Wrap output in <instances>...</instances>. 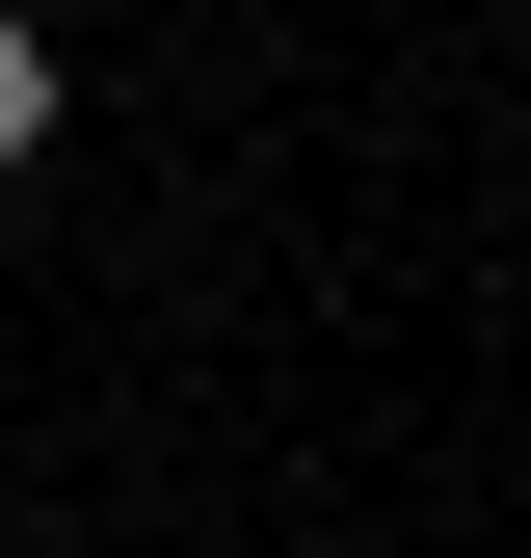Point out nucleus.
Returning <instances> with one entry per match:
<instances>
[{
    "label": "nucleus",
    "mask_w": 531,
    "mask_h": 558,
    "mask_svg": "<svg viewBox=\"0 0 531 558\" xmlns=\"http://www.w3.org/2000/svg\"><path fill=\"white\" fill-rule=\"evenodd\" d=\"M27 160H53V27L0 0V186H27Z\"/></svg>",
    "instance_id": "1"
}]
</instances>
